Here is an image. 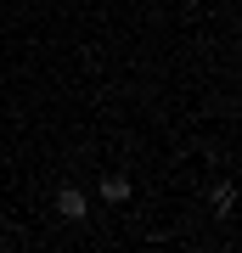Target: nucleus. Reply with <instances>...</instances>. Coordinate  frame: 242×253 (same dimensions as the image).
<instances>
[{
  "instance_id": "f257e3e1",
  "label": "nucleus",
  "mask_w": 242,
  "mask_h": 253,
  "mask_svg": "<svg viewBox=\"0 0 242 253\" xmlns=\"http://www.w3.org/2000/svg\"><path fill=\"white\" fill-rule=\"evenodd\" d=\"M56 214L79 225V219H85V191H73V186H62V191H56Z\"/></svg>"
},
{
  "instance_id": "f03ea898",
  "label": "nucleus",
  "mask_w": 242,
  "mask_h": 253,
  "mask_svg": "<svg viewBox=\"0 0 242 253\" xmlns=\"http://www.w3.org/2000/svg\"><path fill=\"white\" fill-rule=\"evenodd\" d=\"M101 197H107V203H124L130 197V174H101Z\"/></svg>"
},
{
  "instance_id": "7ed1b4c3",
  "label": "nucleus",
  "mask_w": 242,
  "mask_h": 253,
  "mask_svg": "<svg viewBox=\"0 0 242 253\" xmlns=\"http://www.w3.org/2000/svg\"><path fill=\"white\" fill-rule=\"evenodd\" d=\"M237 208V186H214V214H231Z\"/></svg>"
}]
</instances>
